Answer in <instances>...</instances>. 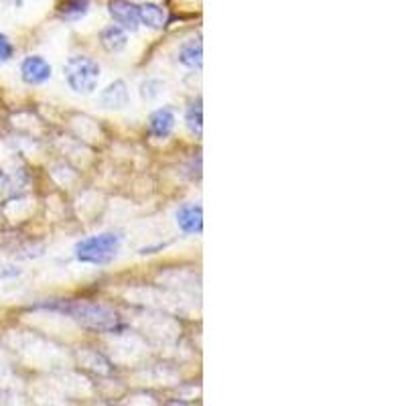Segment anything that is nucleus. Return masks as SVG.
Listing matches in <instances>:
<instances>
[{"label":"nucleus","mask_w":406,"mask_h":406,"mask_svg":"<svg viewBox=\"0 0 406 406\" xmlns=\"http://www.w3.org/2000/svg\"><path fill=\"white\" fill-rule=\"evenodd\" d=\"M12 55H15V45H12V41H10L6 35L0 33V63L10 61Z\"/></svg>","instance_id":"14"},{"label":"nucleus","mask_w":406,"mask_h":406,"mask_svg":"<svg viewBox=\"0 0 406 406\" xmlns=\"http://www.w3.org/2000/svg\"><path fill=\"white\" fill-rule=\"evenodd\" d=\"M51 76L53 69L41 55H28L21 63V78L28 85H43L45 81L51 80Z\"/></svg>","instance_id":"4"},{"label":"nucleus","mask_w":406,"mask_h":406,"mask_svg":"<svg viewBox=\"0 0 406 406\" xmlns=\"http://www.w3.org/2000/svg\"><path fill=\"white\" fill-rule=\"evenodd\" d=\"M175 128V114L171 108L155 110L149 116V133L155 138H167Z\"/></svg>","instance_id":"8"},{"label":"nucleus","mask_w":406,"mask_h":406,"mask_svg":"<svg viewBox=\"0 0 406 406\" xmlns=\"http://www.w3.org/2000/svg\"><path fill=\"white\" fill-rule=\"evenodd\" d=\"M130 102V94H128V85L122 80H116L110 83L108 87H104L98 94V104L106 110H122L128 106Z\"/></svg>","instance_id":"5"},{"label":"nucleus","mask_w":406,"mask_h":406,"mask_svg":"<svg viewBox=\"0 0 406 406\" xmlns=\"http://www.w3.org/2000/svg\"><path fill=\"white\" fill-rule=\"evenodd\" d=\"M122 246V236L116 232H104L98 236L83 238L76 244L74 256L81 264H92V267H102L112 262Z\"/></svg>","instance_id":"1"},{"label":"nucleus","mask_w":406,"mask_h":406,"mask_svg":"<svg viewBox=\"0 0 406 406\" xmlns=\"http://www.w3.org/2000/svg\"><path fill=\"white\" fill-rule=\"evenodd\" d=\"M177 226L185 234H201L203 230V212L195 203H185L177 210Z\"/></svg>","instance_id":"7"},{"label":"nucleus","mask_w":406,"mask_h":406,"mask_svg":"<svg viewBox=\"0 0 406 406\" xmlns=\"http://www.w3.org/2000/svg\"><path fill=\"white\" fill-rule=\"evenodd\" d=\"M185 122L193 135H201L203 128V110H201V102H193L187 112H185Z\"/></svg>","instance_id":"13"},{"label":"nucleus","mask_w":406,"mask_h":406,"mask_svg":"<svg viewBox=\"0 0 406 406\" xmlns=\"http://www.w3.org/2000/svg\"><path fill=\"white\" fill-rule=\"evenodd\" d=\"M59 311L71 315L74 319H78L80 323L94 327V329H102V331H114L120 327V317L116 313H112L106 307L100 305H90V303H59L57 307Z\"/></svg>","instance_id":"3"},{"label":"nucleus","mask_w":406,"mask_h":406,"mask_svg":"<svg viewBox=\"0 0 406 406\" xmlns=\"http://www.w3.org/2000/svg\"><path fill=\"white\" fill-rule=\"evenodd\" d=\"M110 17L116 21V25L124 31H136L138 28V15L136 4L130 0H112L108 6Z\"/></svg>","instance_id":"6"},{"label":"nucleus","mask_w":406,"mask_h":406,"mask_svg":"<svg viewBox=\"0 0 406 406\" xmlns=\"http://www.w3.org/2000/svg\"><path fill=\"white\" fill-rule=\"evenodd\" d=\"M177 59L181 65L189 67V69H201V61H203V51H201V39H189L187 43L181 45Z\"/></svg>","instance_id":"11"},{"label":"nucleus","mask_w":406,"mask_h":406,"mask_svg":"<svg viewBox=\"0 0 406 406\" xmlns=\"http://www.w3.org/2000/svg\"><path fill=\"white\" fill-rule=\"evenodd\" d=\"M87 8H90V0H63L59 8V17L65 21H80L81 17H85Z\"/></svg>","instance_id":"12"},{"label":"nucleus","mask_w":406,"mask_h":406,"mask_svg":"<svg viewBox=\"0 0 406 406\" xmlns=\"http://www.w3.org/2000/svg\"><path fill=\"white\" fill-rule=\"evenodd\" d=\"M136 15H138V23H142L144 27L149 28H162L167 23V17H164V10L162 6L155 4V2H142L136 6Z\"/></svg>","instance_id":"9"},{"label":"nucleus","mask_w":406,"mask_h":406,"mask_svg":"<svg viewBox=\"0 0 406 406\" xmlns=\"http://www.w3.org/2000/svg\"><path fill=\"white\" fill-rule=\"evenodd\" d=\"M100 43L108 53H120L128 45V35L118 25H110L100 33Z\"/></svg>","instance_id":"10"},{"label":"nucleus","mask_w":406,"mask_h":406,"mask_svg":"<svg viewBox=\"0 0 406 406\" xmlns=\"http://www.w3.org/2000/svg\"><path fill=\"white\" fill-rule=\"evenodd\" d=\"M100 74L102 69L98 61H94L87 55H74L63 65V78L67 81V85L81 96H87L96 90Z\"/></svg>","instance_id":"2"}]
</instances>
